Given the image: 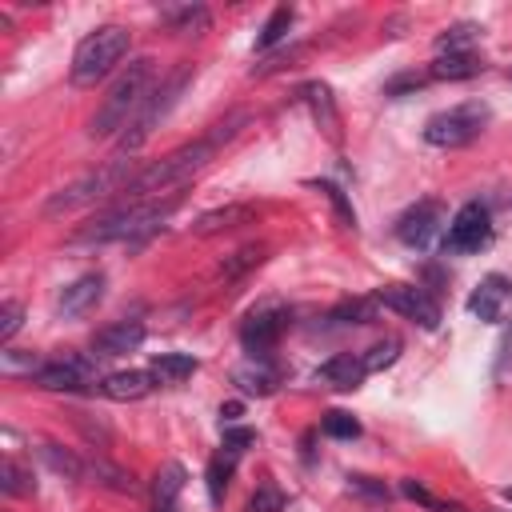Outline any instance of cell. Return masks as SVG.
Returning a JSON list of instances; mask_svg holds the SVG:
<instances>
[{
	"label": "cell",
	"mask_w": 512,
	"mask_h": 512,
	"mask_svg": "<svg viewBox=\"0 0 512 512\" xmlns=\"http://www.w3.org/2000/svg\"><path fill=\"white\" fill-rule=\"evenodd\" d=\"M184 480H188L184 464H176V460L160 464L156 476H152V512H176V500L184 492Z\"/></svg>",
	"instance_id": "obj_18"
},
{
	"label": "cell",
	"mask_w": 512,
	"mask_h": 512,
	"mask_svg": "<svg viewBox=\"0 0 512 512\" xmlns=\"http://www.w3.org/2000/svg\"><path fill=\"white\" fill-rule=\"evenodd\" d=\"M332 440H356L360 436V420L352 416V412H340V408H332V412H324V424H320Z\"/></svg>",
	"instance_id": "obj_34"
},
{
	"label": "cell",
	"mask_w": 512,
	"mask_h": 512,
	"mask_svg": "<svg viewBox=\"0 0 512 512\" xmlns=\"http://www.w3.org/2000/svg\"><path fill=\"white\" fill-rule=\"evenodd\" d=\"M100 300H104V272H84V276H76V280L60 292L56 308H60L64 316H84V312H92Z\"/></svg>",
	"instance_id": "obj_14"
},
{
	"label": "cell",
	"mask_w": 512,
	"mask_h": 512,
	"mask_svg": "<svg viewBox=\"0 0 512 512\" xmlns=\"http://www.w3.org/2000/svg\"><path fill=\"white\" fill-rule=\"evenodd\" d=\"M376 296L372 300H344V304H336L332 308V316L328 320H336V324H368V320H376Z\"/></svg>",
	"instance_id": "obj_30"
},
{
	"label": "cell",
	"mask_w": 512,
	"mask_h": 512,
	"mask_svg": "<svg viewBox=\"0 0 512 512\" xmlns=\"http://www.w3.org/2000/svg\"><path fill=\"white\" fill-rule=\"evenodd\" d=\"M508 304H512V280H508V276H500V272L484 276V280L472 288V296H468V312H472L476 320H484V324L504 320Z\"/></svg>",
	"instance_id": "obj_13"
},
{
	"label": "cell",
	"mask_w": 512,
	"mask_h": 512,
	"mask_svg": "<svg viewBox=\"0 0 512 512\" xmlns=\"http://www.w3.org/2000/svg\"><path fill=\"white\" fill-rule=\"evenodd\" d=\"M512 360V328L504 332V340H500V364H496V372H504V364Z\"/></svg>",
	"instance_id": "obj_40"
},
{
	"label": "cell",
	"mask_w": 512,
	"mask_h": 512,
	"mask_svg": "<svg viewBox=\"0 0 512 512\" xmlns=\"http://www.w3.org/2000/svg\"><path fill=\"white\" fill-rule=\"evenodd\" d=\"M40 456H44V464H48L52 472H60V476H68V480H80V476H84V460L72 456L68 448H60V444H40Z\"/></svg>",
	"instance_id": "obj_28"
},
{
	"label": "cell",
	"mask_w": 512,
	"mask_h": 512,
	"mask_svg": "<svg viewBox=\"0 0 512 512\" xmlns=\"http://www.w3.org/2000/svg\"><path fill=\"white\" fill-rule=\"evenodd\" d=\"M220 416H224V424H232V420L240 416V404H224V408H220Z\"/></svg>",
	"instance_id": "obj_41"
},
{
	"label": "cell",
	"mask_w": 512,
	"mask_h": 512,
	"mask_svg": "<svg viewBox=\"0 0 512 512\" xmlns=\"http://www.w3.org/2000/svg\"><path fill=\"white\" fill-rule=\"evenodd\" d=\"M232 380H236L240 392H248V396H268V392H276V384H280L276 368H268L264 360H256V364H248V368H236Z\"/></svg>",
	"instance_id": "obj_24"
},
{
	"label": "cell",
	"mask_w": 512,
	"mask_h": 512,
	"mask_svg": "<svg viewBox=\"0 0 512 512\" xmlns=\"http://www.w3.org/2000/svg\"><path fill=\"white\" fill-rule=\"evenodd\" d=\"M480 36V28L476 24H452V28H444L440 36H436V56L440 52H472V40Z\"/></svg>",
	"instance_id": "obj_29"
},
{
	"label": "cell",
	"mask_w": 512,
	"mask_h": 512,
	"mask_svg": "<svg viewBox=\"0 0 512 512\" xmlns=\"http://www.w3.org/2000/svg\"><path fill=\"white\" fill-rule=\"evenodd\" d=\"M156 92V60L152 56H136L128 60V68H120V76L112 80L108 96L100 100L92 124H88V136L92 140H104V136H116L124 132L136 112L148 104V96Z\"/></svg>",
	"instance_id": "obj_3"
},
{
	"label": "cell",
	"mask_w": 512,
	"mask_h": 512,
	"mask_svg": "<svg viewBox=\"0 0 512 512\" xmlns=\"http://www.w3.org/2000/svg\"><path fill=\"white\" fill-rule=\"evenodd\" d=\"M248 116L244 112H232L228 120H220V124H212V132L208 136H200V140H192V144H180L176 152H168V156H160V160H152L148 168H140L136 176H132V184L124 188V200H156L160 192H172V188H180L184 180H192L216 152H220V144H228L236 132H240V124H244Z\"/></svg>",
	"instance_id": "obj_1"
},
{
	"label": "cell",
	"mask_w": 512,
	"mask_h": 512,
	"mask_svg": "<svg viewBox=\"0 0 512 512\" xmlns=\"http://www.w3.org/2000/svg\"><path fill=\"white\" fill-rule=\"evenodd\" d=\"M128 56V32L120 24H104L96 32H88L76 52H72V84L76 88H92L96 80H104L120 60Z\"/></svg>",
	"instance_id": "obj_5"
},
{
	"label": "cell",
	"mask_w": 512,
	"mask_h": 512,
	"mask_svg": "<svg viewBox=\"0 0 512 512\" xmlns=\"http://www.w3.org/2000/svg\"><path fill=\"white\" fill-rule=\"evenodd\" d=\"M348 488L360 492V496H372V500H388V488L376 484L372 476H348Z\"/></svg>",
	"instance_id": "obj_38"
},
{
	"label": "cell",
	"mask_w": 512,
	"mask_h": 512,
	"mask_svg": "<svg viewBox=\"0 0 512 512\" xmlns=\"http://www.w3.org/2000/svg\"><path fill=\"white\" fill-rule=\"evenodd\" d=\"M316 188H320V192H324V196H328V200L336 204V212H340V220H344L348 228H356V212H352V204L344 200V192H340L336 184H328V180H316Z\"/></svg>",
	"instance_id": "obj_37"
},
{
	"label": "cell",
	"mask_w": 512,
	"mask_h": 512,
	"mask_svg": "<svg viewBox=\"0 0 512 512\" xmlns=\"http://www.w3.org/2000/svg\"><path fill=\"white\" fill-rule=\"evenodd\" d=\"M484 72V60L476 52H440L428 68L432 80H468V76H480Z\"/></svg>",
	"instance_id": "obj_19"
},
{
	"label": "cell",
	"mask_w": 512,
	"mask_h": 512,
	"mask_svg": "<svg viewBox=\"0 0 512 512\" xmlns=\"http://www.w3.org/2000/svg\"><path fill=\"white\" fill-rule=\"evenodd\" d=\"M164 20L176 24V32H204L208 28V12L200 4H184V8H164Z\"/></svg>",
	"instance_id": "obj_31"
},
{
	"label": "cell",
	"mask_w": 512,
	"mask_h": 512,
	"mask_svg": "<svg viewBox=\"0 0 512 512\" xmlns=\"http://www.w3.org/2000/svg\"><path fill=\"white\" fill-rule=\"evenodd\" d=\"M144 344V324L140 320H116L108 328L96 332L92 340V356H124V352H136Z\"/></svg>",
	"instance_id": "obj_15"
},
{
	"label": "cell",
	"mask_w": 512,
	"mask_h": 512,
	"mask_svg": "<svg viewBox=\"0 0 512 512\" xmlns=\"http://www.w3.org/2000/svg\"><path fill=\"white\" fill-rule=\"evenodd\" d=\"M136 176V164L132 156H112V160H100L96 168L80 172L76 180H68L60 192H52L44 200V216H68V212H80L96 200H108L112 192H124Z\"/></svg>",
	"instance_id": "obj_4"
},
{
	"label": "cell",
	"mask_w": 512,
	"mask_h": 512,
	"mask_svg": "<svg viewBox=\"0 0 512 512\" xmlns=\"http://www.w3.org/2000/svg\"><path fill=\"white\" fill-rule=\"evenodd\" d=\"M488 116H492V112H488L484 100H464V104H456V108H444V112L428 116L424 140H428L432 148H464V144H472V140L484 132Z\"/></svg>",
	"instance_id": "obj_7"
},
{
	"label": "cell",
	"mask_w": 512,
	"mask_h": 512,
	"mask_svg": "<svg viewBox=\"0 0 512 512\" xmlns=\"http://www.w3.org/2000/svg\"><path fill=\"white\" fill-rule=\"evenodd\" d=\"M180 208V192H172V196H156V200H124V204H116V208H108V212H100L96 220H88L72 240L76 244H108V240H124V244H132V248H140L144 240H152L164 224H168V216Z\"/></svg>",
	"instance_id": "obj_2"
},
{
	"label": "cell",
	"mask_w": 512,
	"mask_h": 512,
	"mask_svg": "<svg viewBox=\"0 0 512 512\" xmlns=\"http://www.w3.org/2000/svg\"><path fill=\"white\" fill-rule=\"evenodd\" d=\"M0 488H4L8 496H32V492H36L32 468H24L20 460L4 456V460H0Z\"/></svg>",
	"instance_id": "obj_25"
},
{
	"label": "cell",
	"mask_w": 512,
	"mask_h": 512,
	"mask_svg": "<svg viewBox=\"0 0 512 512\" xmlns=\"http://www.w3.org/2000/svg\"><path fill=\"white\" fill-rule=\"evenodd\" d=\"M504 500H508V504H512V488H504Z\"/></svg>",
	"instance_id": "obj_42"
},
{
	"label": "cell",
	"mask_w": 512,
	"mask_h": 512,
	"mask_svg": "<svg viewBox=\"0 0 512 512\" xmlns=\"http://www.w3.org/2000/svg\"><path fill=\"white\" fill-rule=\"evenodd\" d=\"M260 260H264V244H244V248H236L232 256H224V264L216 268V276H220V280H236L240 272L256 268Z\"/></svg>",
	"instance_id": "obj_27"
},
{
	"label": "cell",
	"mask_w": 512,
	"mask_h": 512,
	"mask_svg": "<svg viewBox=\"0 0 512 512\" xmlns=\"http://www.w3.org/2000/svg\"><path fill=\"white\" fill-rule=\"evenodd\" d=\"M508 76H512V72H508Z\"/></svg>",
	"instance_id": "obj_43"
},
{
	"label": "cell",
	"mask_w": 512,
	"mask_h": 512,
	"mask_svg": "<svg viewBox=\"0 0 512 512\" xmlns=\"http://www.w3.org/2000/svg\"><path fill=\"white\" fill-rule=\"evenodd\" d=\"M300 96L308 100V108H312V116H316V124L336 140V128H340V116H336V100H332V88L328 84H320V80H312V84H304L300 88Z\"/></svg>",
	"instance_id": "obj_20"
},
{
	"label": "cell",
	"mask_w": 512,
	"mask_h": 512,
	"mask_svg": "<svg viewBox=\"0 0 512 512\" xmlns=\"http://www.w3.org/2000/svg\"><path fill=\"white\" fill-rule=\"evenodd\" d=\"M236 456H240V452L224 444V452H216V456L208 460V472H204V480H208V500H212V504H224L228 480H232V472H236Z\"/></svg>",
	"instance_id": "obj_23"
},
{
	"label": "cell",
	"mask_w": 512,
	"mask_h": 512,
	"mask_svg": "<svg viewBox=\"0 0 512 512\" xmlns=\"http://www.w3.org/2000/svg\"><path fill=\"white\" fill-rule=\"evenodd\" d=\"M244 512H284V492H280L272 480H264V484L252 492V500H248Z\"/></svg>",
	"instance_id": "obj_35"
},
{
	"label": "cell",
	"mask_w": 512,
	"mask_h": 512,
	"mask_svg": "<svg viewBox=\"0 0 512 512\" xmlns=\"http://www.w3.org/2000/svg\"><path fill=\"white\" fill-rule=\"evenodd\" d=\"M92 380H96V356H60L36 372V384L48 392H76L88 388Z\"/></svg>",
	"instance_id": "obj_11"
},
{
	"label": "cell",
	"mask_w": 512,
	"mask_h": 512,
	"mask_svg": "<svg viewBox=\"0 0 512 512\" xmlns=\"http://www.w3.org/2000/svg\"><path fill=\"white\" fill-rule=\"evenodd\" d=\"M396 356H400V340H396V336H384V340H376L368 352H360V360H364L368 372H380V368L396 364Z\"/></svg>",
	"instance_id": "obj_32"
},
{
	"label": "cell",
	"mask_w": 512,
	"mask_h": 512,
	"mask_svg": "<svg viewBox=\"0 0 512 512\" xmlns=\"http://www.w3.org/2000/svg\"><path fill=\"white\" fill-rule=\"evenodd\" d=\"M244 220H252V204H228V208H212V212L196 216L192 232H196V236H212V232L236 228V224H244Z\"/></svg>",
	"instance_id": "obj_22"
},
{
	"label": "cell",
	"mask_w": 512,
	"mask_h": 512,
	"mask_svg": "<svg viewBox=\"0 0 512 512\" xmlns=\"http://www.w3.org/2000/svg\"><path fill=\"white\" fill-rule=\"evenodd\" d=\"M492 240V216L480 200H468L464 208H456V216L448 220V232H444V252L448 256H468V252H480L484 244Z\"/></svg>",
	"instance_id": "obj_8"
},
{
	"label": "cell",
	"mask_w": 512,
	"mask_h": 512,
	"mask_svg": "<svg viewBox=\"0 0 512 512\" xmlns=\"http://www.w3.org/2000/svg\"><path fill=\"white\" fill-rule=\"evenodd\" d=\"M440 224H444V208H440L436 200H420V204H412V208L396 220V240L420 252V248L432 244V236L440 232Z\"/></svg>",
	"instance_id": "obj_12"
},
{
	"label": "cell",
	"mask_w": 512,
	"mask_h": 512,
	"mask_svg": "<svg viewBox=\"0 0 512 512\" xmlns=\"http://www.w3.org/2000/svg\"><path fill=\"white\" fill-rule=\"evenodd\" d=\"M20 324H24L20 300H4V304H0V344H8V340L20 332Z\"/></svg>",
	"instance_id": "obj_36"
},
{
	"label": "cell",
	"mask_w": 512,
	"mask_h": 512,
	"mask_svg": "<svg viewBox=\"0 0 512 512\" xmlns=\"http://www.w3.org/2000/svg\"><path fill=\"white\" fill-rule=\"evenodd\" d=\"M292 8L288 4H280V8H272V16L264 20V28H260V36H256V48L260 52H268V48H276L284 36H288V28H292Z\"/></svg>",
	"instance_id": "obj_26"
},
{
	"label": "cell",
	"mask_w": 512,
	"mask_h": 512,
	"mask_svg": "<svg viewBox=\"0 0 512 512\" xmlns=\"http://www.w3.org/2000/svg\"><path fill=\"white\" fill-rule=\"evenodd\" d=\"M96 388H100V396H108V400L132 404V400H144V396L156 388V376H152L148 368H128V372H108Z\"/></svg>",
	"instance_id": "obj_16"
},
{
	"label": "cell",
	"mask_w": 512,
	"mask_h": 512,
	"mask_svg": "<svg viewBox=\"0 0 512 512\" xmlns=\"http://www.w3.org/2000/svg\"><path fill=\"white\" fill-rule=\"evenodd\" d=\"M364 376H368V368H364L360 352H336L332 360H324V364L316 368V380H320L324 388H336V392L356 388Z\"/></svg>",
	"instance_id": "obj_17"
},
{
	"label": "cell",
	"mask_w": 512,
	"mask_h": 512,
	"mask_svg": "<svg viewBox=\"0 0 512 512\" xmlns=\"http://www.w3.org/2000/svg\"><path fill=\"white\" fill-rule=\"evenodd\" d=\"M192 80V64H180L168 80H160L156 84V92L148 96V104L136 112V120L120 132V156H132L136 148H144L148 144V136L156 132V124L176 108V100H180V92H184V84Z\"/></svg>",
	"instance_id": "obj_6"
},
{
	"label": "cell",
	"mask_w": 512,
	"mask_h": 512,
	"mask_svg": "<svg viewBox=\"0 0 512 512\" xmlns=\"http://www.w3.org/2000/svg\"><path fill=\"white\" fill-rule=\"evenodd\" d=\"M376 300H380L384 308H392V312L416 320V324L428 328V332L440 324V308H436V300H432L424 288H416V284H384V288L376 292Z\"/></svg>",
	"instance_id": "obj_10"
},
{
	"label": "cell",
	"mask_w": 512,
	"mask_h": 512,
	"mask_svg": "<svg viewBox=\"0 0 512 512\" xmlns=\"http://www.w3.org/2000/svg\"><path fill=\"white\" fill-rule=\"evenodd\" d=\"M44 364H48V360H44V356H36V352H16V348H4V352H0V368H4L8 376H20V372L36 376Z\"/></svg>",
	"instance_id": "obj_33"
},
{
	"label": "cell",
	"mask_w": 512,
	"mask_h": 512,
	"mask_svg": "<svg viewBox=\"0 0 512 512\" xmlns=\"http://www.w3.org/2000/svg\"><path fill=\"white\" fill-rule=\"evenodd\" d=\"M252 440H256V432H248V428H228L224 432V444L236 448V452H244V444H252Z\"/></svg>",
	"instance_id": "obj_39"
},
{
	"label": "cell",
	"mask_w": 512,
	"mask_h": 512,
	"mask_svg": "<svg viewBox=\"0 0 512 512\" xmlns=\"http://www.w3.org/2000/svg\"><path fill=\"white\" fill-rule=\"evenodd\" d=\"M196 368H200V364H196V356H188V352H160V356H152V364H148V372L156 376V384H180V380H188Z\"/></svg>",
	"instance_id": "obj_21"
},
{
	"label": "cell",
	"mask_w": 512,
	"mask_h": 512,
	"mask_svg": "<svg viewBox=\"0 0 512 512\" xmlns=\"http://www.w3.org/2000/svg\"><path fill=\"white\" fill-rule=\"evenodd\" d=\"M284 328H288V308L276 304V300H268V304H260V308H252L244 316L240 344L248 348L252 360H268V352L276 348V340L284 336Z\"/></svg>",
	"instance_id": "obj_9"
}]
</instances>
